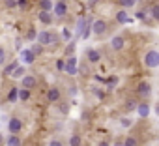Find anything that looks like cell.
Instances as JSON below:
<instances>
[{
	"label": "cell",
	"mask_w": 159,
	"mask_h": 146,
	"mask_svg": "<svg viewBox=\"0 0 159 146\" xmlns=\"http://www.w3.org/2000/svg\"><path fill=\"white\" fill-rule=\"evenodd\" d=\"M36 38H38V43L39 45H54L56 43V36L51 34V32H47V30L45 32H39Z\"/></svg>",
	"instance_id": "1"
},
{
	"label": "cell",
	"mask_w": 159,
	"mask_h": 146,
	"mask_svg": "<svg viewBox=\"0 0 159 146\" xmlns=\"http://www.w3.org/2000/svg\"><path fill=\"white\" fill-rule=\"evenodd\" d=\"M144 62H146L148 67H157V66H159V52H157V51H150V52L146 54Z\"/></svg>",
	"instance_id": "2"
},
{
	"label": "cell",
	"mask_w": 159,
	"mask_h": 146,
	"mask_svg": "<svg viewBox=\"0 0 159 146\" xmlns=\"http://www.w3.org/2000/svg\"><path fill=\"white\" fill-rule=\"evenodd\" d=\"M92 32L98 34V36L105 34V32H107V23H105V21H96V23L92 25Z\"/></svg>",
	"instance_id": "3"
},
{
	"label": "cell",
	"mask_w": 159,
	"mask_h": 146,
	"mask_svg": "<svg viewBox=\"0 0 159 146\" xmlns=\"http://www.w3.org/2000/svg\"><path fill=\"white\" fill-rule=\"evenodd\" d=\"M8 127H10V131H11V133H19V131H21V127H23V124H21V120H19V118H11V120L8 122Z\"/></svg>",
	"instance_id": "4"
},
{
	"label": "cell",
	"mask_w": 159,
	"mask_h": 146,
	"mask_svg": "<svg viewBox=\"0 0 159 146\" xmlns=\"http://www.w3.org/2000/svg\"><path fill=\"white\" fill-rule=\"evenodd\" d=\"M54 13H56L58 17H64V15L67 13V4H66V2H56V4H54Z\"/></svg>",
	"instance_id": "5"
},
{
	"label": "cell",
	"mask_w": 159,
	"mask_h": 146,
	"mask_svg": "<svg viewBox=\"0 0 159 146\" xmlns=\"http://www.w3.org/2000/svg\"><path fill=\"white\" fill-rule=\"evenodd\" d=\"M21 79H23V88L30 90V88L36 86V79H34L32 75H25V77H21Z\"/></svg>",
	"instance_id": "6"
},
{
	"label": "cell",
	"mask_w": 159,
	"mask_h": 146,
	"mask_svg": "<svg viewBox=\"0 0 159 146\" xmlns=\"http://www.w3.org/2000/svg\"><path fill=\"white\" fill-rule=\"evenodd\" d=\"M21 58H23V60H25L26 64H32V62L36 60V54H34V52H32L30 49H25V51L21 52Z\"/></svg>",
	"instance_id": "7"
},
{
	"label": "cell",
	"mask_w": 159,
	"mask_h": 146,
	"mask_svg": "<svg viewBox=\"0 0 159 146\" xmlns=\"http://www.w3.org/2000/svg\"><path fill=\"white\" fill-rule=\"evenodd\" d=\"M124 43H125V41H124V38H120V36H116V38L111 39V47H112L114 51H120V49L124 47Z\"/></svg>",
	"instance_id": "8"
},
{
	"label": "cell",
	"mask_w": 159,
	"mask_h": 146,
	"mask_svg": "<svg viewBox=\"0 0 159 146\" xmlns=\"http://www.w3.org/2000/svg\"><path fill=\"white\" fill-rule=\"evenodd\" d=\"M38 17H39V21H41L43 25H51V23H52V17H51L49 11H39Z\"/></svg>",
	"instance_id": "9"
},
{
	"label": "cell",
	"mask_w": 159,
	"mask_h": 146,
	"mask_svg": "<svg viewBox=\"0 0 159 146\" xmlns=\"http://www.w3.org/2000/svg\"><path fill=\"white\" fill-rule=\"evenodd\" d=\"M47 98H49V101H51V103L58 101V98H60V90H58V88H51V90H49V94H47Z\"/></svg>",
	"instance_id": "10"
},
{
	"label": "cell",
	"mask_w": 159,
	"mask_h": 146,
	"mask_svg": "<svg viewBox=\"0 0 159 146\" xmlns=\"http://www.w3.org/2000/svg\"><path fill=\"white\" fill-rule=\"evenodd\" d=\"M150 92H152V86H150L148 83H140V84H139V94H140V96H148Z\"/></svg>",
	"instance_id": "11"
},
{
	"label": "cell",
	"mask_w": 159,
	"mask_h": 146,
	"mask_svg": "<svg viewBox=\"0 0 159 146\" xmlns=\"http://www.w3.org/2000/svg\"><path fill=\"white\" fill-rule=\"evenodd\" d=\"M139 114H140L142 118H146V116L150 114V107H148V103H140V105H139Z\"/></svg>",
	"instance_id": "12"
},
{
	"label": "cell",
	"mask_w": 159,
	"mask_h": 146,
	"mask_svg": "<svg viewBox=\"0 0 159 146\" xmlns=\"http://www.w3.org/2000/svg\"><path fill=\"white\" fill-rule=\"evenodd\" d=\"M116 19H118V23L125 25V23L129 21V17H127V11H124V10H122V11H118V13H116Z\"/></svg>",
	"instance_id": "13"
},
{
	"label": "cell",
	"mask_w": 159,
	"mask_h": 146,
	"mask_svg": "<svg viewBox=\"0 0 159 146\" xmlns=\"http://www.w3.org/2000/svg\"><path fill=\"white\" fill-rule=\"evenodd\" d=\"M17 98H19V99H23V101H26V99L30 98V90H26V88H21V90L17 92Z\"/></svg>",
	"instance_id": "14"
},
{
	"label": "cell",
	"mask_w": 159,
	"mask_h": 146,
	"mask_svg": "<svg viewBox=\"0 0 159 146\" xmlns=\"http://www.w3.org/2000/svg\"><path fill=\"white\" fill-rule=\"evenodd\" d=\"M11 77H15V79L25 77V67H15V69L11 71Z\"/></svg>",
	"instance_id": "15"
},
{
	"label": "cell",
	"mask_w": 159,
	"mask_h": 146,
	"mask_svg": "<svg viewBox=\"0 0 159 146\" xmlns=\"http://www.w3.org/2000/svg\"><path fill=\"white\" fill-rule=\"evenodd\" d=\"M88 60H90V62H99V52L94 51V49H90V51H88Z\"/></svg>",
	"instance_id": "16"
},
{
	"label": "cell",
	"mask_w": 159,
	"mask_h": 146,
	"mask_svg": "<svg viewBox=\"0 0 159 146\" xmlns=\"http://www.w3.org/2000/svg\"><path fill=\"white\" fill-rule=\"evenodd\" d=\"M8 146H21V140H19V137H17V135H11V137H8Z\"/></svg>",
	"instance_id": "17"
},
{
	"label": "cell",
	"mask_w": 159,
	"mask_h": 146,
	"mask_svg": "<svg viewBox=\"0 0 159 146\" xmlns=\"http://www.w3.org/2000/svg\"><path fill=\"white\" fill-rule=\"evenodd\" d=\"M39 8H41V11H49V10L52 8V2H51V0H41V2H39Z\"/></svg>",
	"instance_id": "18"
},
{
	"label": "cell",
	"mask_w": 159,
	"mask_h": 146,
	"mask_svg": "<svg viewBox=\"0 0 159 146\" xmlns=\"http://www.w3.org/2000/svg\"><path fill=\"white\" fill-rule=\"evenodd\" d=\"M69 146H81V137H79V135H73V137L69 139Z\"/></svg>",
	"instance_id": "19"
},
{
	"label": "cell",
	"mask_w": 159,
	"mask_h": 146,
	"mask_svg": "<svg viewBox=\"0 0 159 146\" xmlns=\"http://www.w3.org/2000/svg\"><path fill=\"white\" fill-rule=\"evenodd\" d=\"M137 144H139V142H137V139H135V137H127V139H125V142H124L122 146H137Z\"/></svg>",
	"instance_id": "20"
},
{
	"label": "cell",
	"mask_w": 159,
	"mask_h": 146,
	"mask_svg": "<svg viewBox=\"0 0 159 146\" xmlns=\"http://www.w3.org/2000/svg\"><path fill=\"white\" fill-rule=\"evenodd\" d=\"M118 2H120V6H124V8H131V6H135L137 0H118Z\"/></svg>",
	"instance_id": "21"
},
{
	"label": "cell",
	"mask_w": 159,
	"mask_h": 146,
	"mask_svg": "<svg viewBox=\"0 0 159 146\" xmlns=\"http://www.w3.org/2000/svg\"><path fill=\"white\" fill-rule=\"evenodd\" d=\"M150 13H152V17H153V19H159V6H152Z\"/></svg>",
	"instance_id": "22"
},
{
	"label": "cell",
	"mask_w": 159,
	"mask_h": 146,
	"mask_svg": "<svg viewBox=\"0 0 159 146\" xmlns=\"http://www.w3.org/2000/svg\"><path fill=\"white\" fill-rule=\"evenodd\" d=\"M64 67H66V71L69 73V75H75V73H77V67H75V66H67V64H66Z\"/></svg>",
	"instance_id": "23"
},
{
	"label": "cell",
	"mask_w": 159,
	"mask_h": 146,
	"mask_svg": "<svg viewBox=\"0 0 159 146\" xmlns=\"http://www.w3.org/2000/svg\"><path fill=\"white\" fill-rule=\"evenodd\" d=\"M17 88H11V92H10V101H17Z\"/></svg>",
	"instance_id": "24"
},
{
	"label": "cell",
	"mask_w": 159,
	"mask_h": 146,
	"mask_svg": "<svg viewBox=\"0 0 159 146\" xmlns=\"http://www.w3.org/2000/svg\"><path fill=\"white\" fill-rule=\"evenodd\" d=\"M15 67H17V64H15V62H13V64H10V66H8V67H6V69H4V73H6V75H10V73H11V71H13V69H15Z\"/></svg>",
	"instance_id": "25"
},
{
	"label": "cell",
	"mask_w": 159,
	"mask_h": 146,
	"mask_svg": "<svg viewBox=\"0 0 159 146\" xmlns=\"http://www.w3.org/2000/svg\"><path fill=\"white\" fill-rule=\"evenodd\" d=\"M6 62V51L4 49H0V66H2Z\"/></svg>",
	"instance_id": "26"
},
{
	"label": "cell",
	"mask_w": 159,
	"mask_h": 146,
	"mask_svg": "<svg viewBox=\"0 0 159 146\" xmlns=\"http://www.w3.org/2000/svg\"><path fill=\"white\" fill-rule=\"evenodd\" d=\"M26 38H28V39H34V38H36V30H28Z\"/></svg>",
	"instance_id": "27"
},
{
	"label": "cell",
	"mask_w": 159,
	"mask_h": 146,
	"mask_svg": "<svg viewBox=\"0 0 159 146\" xmlns=\"http://www.w3.org/2000/svg\"><path fill=\"white\" fill-rule=\"evenodd\" d=\"M15 4H17V2H15V0H6V6H8V8H13Z\"/></svg>",
	"instance_id": "28"
},
{
	"label": "cell",
	"mask_w": 159,
	"mask_h": 146,
	"mask_svg": "<svg viewBox=\"0 0 159 146\" xmlns=\"http://www.w3.org/2000/svg\"><path fill=\"white\" fill-rule=\"evenodd\" d=\"M75 62H77V60H75V56H71V58H67V66H75Z\"/></svg>",
	"instance_id": "29"
},
{
	"label": "cell",
	"mask_w": 159,
	"mask_h": 146,
	"mask_svg": "<svg viewBox=\"0 0 159 146\" xmlns=\"http://www.w3.org/2000/svg\"><path fill=\"white\" fill-rule=\"evenodd\" d=\"M32 52H34V54H38V52H41V47H39V45H36V47L32 49Z\"/></svg>",
	"instance_id": "30"
},
{
	"label": "cell",
	"mask_w": 159,
	"mask_h": 146,
	"mask_svg": "<svg viewBox=\"0 0 159 146\" xmlns=\"http://www.w3.org/2000/svg\"><path fill=\"white\" fill-rule=\"evenodd\" d=\"M127 109L133 111V109H135V101H127Z\"/></svg>",
	"instance_id": "31"
},
{
	"label": "cell",
	"mask_w": 159,
	"mask_h": 146,
	"mask_svg": "<svg viewBox=\"0 0 159 146\" xmlns=\"http://www.w3.org/2000/svg\"><path fill=\"white\" fill-rule=\"evenodd\" d=\"M137 17H139V19H144V17H146V11H139Z\"/></svg>",
	"instance_id": "32"
},
{
	"label": "cell",
	"mask_w": 159,
	"mask_h": 146,
	"mask_svg": "<svg viewBox=\"0 0 159 146\" xmlns=\"http://www.w3.org/2000/svg\"><path fill=\"white\" fill-rule=\"evenodd\" d=\"M17 4H19L21 8H25V6H26V0H19V2H17Z\"/></svg>",
	"instance_id": "33"
},
{
	"label": "cell",
	"mask_w": 159,
	"mask_h": 146,
	"mask_svg": "<svg viewBox=\"0 0 159 146\" xmlns=\"http://www.w3.org/2000/svg\"><path fill=\"white\" fill-rule=\"evenodd\" d=\"M51 146H62V144H60L58 140H52V142H51Z\"/></svg>",
	"instance_id": "34"
},
{
	"label": "cell",
	"mask_w": 159,
	"mask_h": 146,
	"mask_svg": "<svg viewBox=\"0 0 159 146\" xmlns=\"http://www.w3.org/2000/svg\"><path fill=\"white\" fill-rule=\"evenodd\" d=\"M99 146H109V144L107 142H99Z\"/></svg>",
	"instance_id": "35"
},
{
	"label": "cell",
	"mask_w": 159,
	"mask_h": 146,
	"mask_svg": "<svg viewBox=\"0 0 159 146\" xmlns=\"http://www.w3.org/2000/svg\"><path fill=\"white\" fill-rule=\"evenodd\" d=\"M0 142H2V137H0Z\"/></svg>",
	"instance_id": "36"
},
{
	"label": "cell",
	"mask_w": 159,
	"mask_h": 146,
	"mask_svg": "<svg viewBox=\"0 0 159 146\" xmlns=\"http://www.w3.org/2000/svg\"><path fill=\"white\" fill-rule=\"evenodd\" d=\"M116 146H122V144H116Z\"/></svg>",
	"instance_id": "37"
}]
</instances>
